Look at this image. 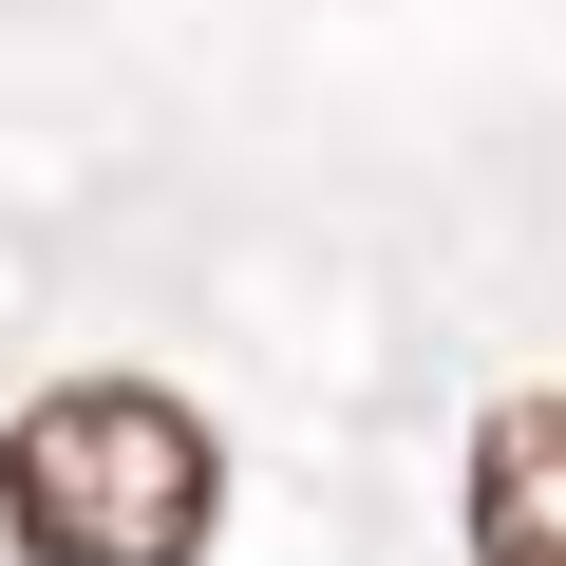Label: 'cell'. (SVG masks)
Listing matches in <instances>:
<instances>
[{"mask_svg":"<svg viewBox=\"0 0 566 566\" xmlns=\"http://www.w3.org/2000/svg\"><path fill=\"white\" fill-rule=\"evenodd\" d=\"M208 510H227V453L151 378H76V397H39L0 434V528L39 566H189Z\"/></svg>","mask_w":566,"mask_h":566,"instance_id":"cell-1","label":"cell"},{"mask_svg":"<svg viewBox=\"0 0 566 566\" xmlns=\"http://www.w3.org/2000/svg\"><path fill=\"white\" fill-rule=\"evenodd\" d=\"M472 566H566V397H510L472 434Z\"/></svg>","mask_w":566,"mask_h":566,"instance_id":"cell-2","label":"cell"}]
</instances>
